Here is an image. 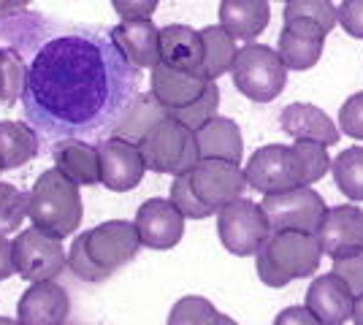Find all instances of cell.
Returning <instances> with one entry per match:
<instances>
[{
    "instance_id": "obj_1",
    "label": "cell",
    "mask_w": 363,
    "mask_h": 325,
    "mask_svg": "<svg viewBox=\"0 0 363 325\" xmlns=\"http://www.w3.org/2000/svg\"><path fill=\"white\" fill-rule=\"evenodd\" d=\"M25 60V114L49 139L101 133L138 95V68L125 60L108 30L46 25Z\"/></svg>"
},
{
    "instance_id": "obj_2",
    "label": "cell",
    "mask_w": 363,
    "mask_h": 325,
    "mask_svg": "<svg viewBox=\"0 0 363 325\" xmlns=\"http://www.w3.org/2000/svg\"><path fill=\"white\" fill-rule=\"evenodd\" d=\"M141 236L136 222L128 219H106L90 231L74 236L68 249V268L82 282H106L114 271H120L138 255Z\"/></svg>"
},
{
    "instance_id": "obj_3",
    "label": "cell",
    "mask_w": 363,
    "mask_h": 325,
    "mask_svg": "<svg viewBox=\"0 0 363 325\" xmlns=\"http://www.w3.org/2000/svg\"><path fill=\"white\" fill-rule=\"evenodd\" d=\"M323 261L318 233L274 231L257 249L255 271L266 287H285L296 279L312 277Z\"/></svg>"
},
{
    "instance_id": "obj_4",
    "label": "cell",
    "mask_w": 363,
    "mask_h": 325,
    "mask_svg": "<svg viewBox=\"0 0 363 325\" xmlns=\"http://www.w3.org/2000/svg\"><path fill=\"white\" fill-rule=\"evenodd\" d=\"M28 217L35 228L57 239L74 236L84 217L79 185L71 182L62 171L46 169L28 193Z\"/></svg>"
},
{
    "instance_id": "obj_5",
    "label": "cell",
    "mask_w": 363,
    "mask_h": 325,
    "mask_svg": "<svg viewBox=\"0 0 363 325\" xmlns=\"http://www.w3.org/2000/svg\"><path fill=\"white\" fill-rule=\"evenodd\" d=\"M138 147L147 160V171H155V173L182 176V173H190L201 163L196 130L182 125L174 114H168L166 120L155 125Z\"/></svg>"
},
{
    "instance_id": "obj_6",
    "label": "cell",
    "mask_w": 363,
    "mask_h": 325,
    "mask_svg": "<svg viewBox=\"0 0 363 325\" xmlns=\"http://www.w3.org/2000/svg\"><path fill=\"white\" fill-rule=\"evenodd\" d=\"M230 76L236 90L252 103H272L288 84V65L266 44H244L233 60Z\"/></svg>"
},
{
    "instance_id": "obj_7",
    "label": "cell",
    "mask_w": 363,
    "mask_h": 325,
    "mask_svg": "<svg viewBox=\"0 0 363 325\" xmlns=\"http://www.w3.org/2000/svg\"><path fill=\"white\" fill-rule=\"evenodd\" d=\"M217 233L230 255L250 258L266 244V239L272 236V225L260 203L239 198L217 212Z\"/></svg>"
},
{
    "instance_id": "obj_8",
    "label": "cell",
    "mask_w": 363,
    "mask_h": 325,
    "mask_svg": "<svg viewBox=\"0 0 363 325\" xmlns=\"http://www.w3.org/2000/svg\"><path fill=\"white\" fill-rule=\"evenodd\" d=\"M14 266L16 274L28 285L57 279L68 268V249L62 247V239L41 228H25L14 239Z\"/></svg>"
},
{
    "instance_id": "obj_9",
    "label": "cell",
    "mask_w": 363,
    "mask_h": 325,
    "mask_svg": "<svg viewBox=\"0 0 363 325\" xmlns=\"http://www.w3.org/2000/svg\"><path fill=\"white\" fill-rule=\"evenodd\" d=\"M244 176H247V185L263 195L285 193L293 187H309L303 179L301 160L296 155L293 144L290 147L288 144H266V147L255 149L244 166Z\"/></svg>"
},
{
    "instance_id": "obj_10",
    "label": "cell",
    "mask_w": 363,
    "mask_h": 325,
    "mask_svg": "<svg viewBox=\"0 0 363 325\" xmlns=\"http://www.w3.org/2000/svg\"><path fill=\"white\" fill-rule=\"evenodd\" d=\"M263 212L274 231H309L318 233L323 217L328 212L325 198L315 187H293L285 193L263 195Z\"/></svg>"
},
{
    "instance_id": "obj_11",
    "label": "cell",
    "mask_w": 363,
    "mask_h": 325,
    "mask_svg": "<svg viewBox=\"0 0 363 325\" xmlns=\"http://www.w3.org/2000/svg\"><path fill=\"white\" fill-rule=\"evenodd\" d=\"M187 176L198 201L209 206L214 215L225 209L228 203L244 198V190L250 187L242 166L228 160H201Z\"/></svg>"
},
{
    "instance_id": "obj_12",
    "label": "cell",
    "mask_w": 363,
    "mask_h": 325,
    "mask_svg": "<svg viewBox=\"0 0 363 325\" xmlns=\"http://www.w3.org/2000/svg\"><path fill=\"white\" fill-rule=\"evenodd\" d=\"M101 152V185L111 193H130L147 173L141 147L120 136H108L98 144Z\"/></svg>"
},
{
    "instance_id": "obj_13",
    "label": "cell",
    "mask_w": 363,
    "mask_h": 325,
    "mask_svg": "<svg viewBox=\"0 0 363 325\" xmlns=\"http://www.w3.org/2000/svg\"><path fill=\"white\" fill-rule=\"evenodd\" d=\"M184 219L171 198H147L136 212V228L141 236V244L147 249L166 252L174 249L184 236Z\"/></svg>"
},
{
    "instance_id": "obj_14",
    "label": "cell",
    "mask_w": 363,
    "mask_h": 325,
    "mask_svg": "<svg viewBox=\"0 0 363 325\" xmlns=\"http://www.w3.org/2000/svg\"><path fill=\"white\" fill-rule=\"evenodd\" d=\"M318 239L323 255H328L331 261L355 255L363 249V209L352 203L342 206H328V212L323 217L318 228Z\"/></svg>"
},
{
    "instance_id": "obj_15",
    "label": "cell",
    "mask_w": 363,
    "mask_h": 325,
    "mask_svg": "<svg viewBox=\"0 0 363 325\" xmlns=\"http://www.w3.org/2000/svg\"><path fill=\"white\" fill-rule=\"evenodd\" d=\"M355 298L358 295L350 290V285L333 271L320 274L312 279L306 290V309L312 312L323 325H345L352 320L355 312Z\"/></svg>"
},
{
    "instance_id": "obj_16",
    "label": "cell",
    "mask_w": 363,
    "mask_h": 325,
    "mask_svg": "<svg viewBox=\"0 0 363 325\" xmlns=\"http://www.w3.org/2000/svg\"><path fill=\"white\" fill-rule=\"evenodd\" d=\"M325 35L328 33L309 19L285 22L282 33H279V41H277V52H279L282 62L288 65V71L315 68L323 57V49H325Z\"/></svg>"
},
{
    "instance_id": "obj_17",
    "label": "cell",
    "mask_w": 363,
    "mask_h": 325,
    "mask_svg": "<svg viewBox=\"0 0 363 325\" xmlns=\"http://www.w3.org/2000/svg\"><path fill=\"white\" fill-rule=\"evenodd\" d=\"M71 298L55 279L33 282L16 304V320L22 325H65Z\"/></svg>"
},
{
    "instance_id": "obj_18",
    "label": "cell",
    "mask_w": 363,
    "mask_h": 325,
    "mask_svg": "<svg viewBox=\"0 0 363 325\" xmlns=\"http://www.w3.org/2000/svg\"><path fill=\"white\" fill-rule=\"evenodd\" d=\"M160 62L184 74L206 76V49H203L201 30L190 25L160 28Z\"/></svg>"
},
{
    "instance_id": "obj_19",
    "label": "cell",
    "mask_w": 363,
    "mask_h": 325,
    "mask_svg": "<svg viewBox=\"0 0 363 325\" xmlns=\"http://www.w3.org/2000/svg\"><path fill=\"white\" fill-rule=\"evenodd\" d=\"M108 33L133 68L152 71L160 62V30L155 28L152 19H122Z\"/></svg>"
},
{
    "instance_id": "obj_20",
    "label": "cell",
    "mask_w": 363,
    "mask_h": 325,
    "mask_svg": "<svg viewBox=\"0 0 363 325\" xmlns=\"http://www.w3.org/2000/svg\"><path fill=\"white\" fill-rule=\"evenodd\" d=\"M209 84H212V79L198 76V74H184L177 68H168L166 62H157L152 68L150 93L174 114V111H182L190 103H196L198 98L209 90Z\"/></svg>"
},
{
    "instance_id": "obj_21",
    "label": "cell",
    "mask_w": 363,
    "mask_h": 325,
    "mask_svg": "<svg viewBox=\"0 0 363 325\" xmlns=\"http://www.w3.org/2000/svg\"><path fill=\"white\" fill-rule=\"evenodd\" d=\"M279 127L293 141H318L323 147L339 144V125L312 103H290L279 114Z\"/></svg>"
},
{
    "instance_id": "obj_22",
    "label": "cell",
    "mask_w": 363,
    "mask_h": 325,
    "mask_svg": "<svg viewBox=\"0 0 363 325\" xmlns=\"http://www.w3.org/2000/svg\"><path fill=\"white\" fill-rule=\"evenodd\" d=\"M52 160H55V169L62 171L79 187L101 185V152L95 144L79 139L57 141L52 147Z\"/></svg>"
},
{
    "instance_id": "obj_23",
    "label": "cell",
    "mask_w": 363,
    "mask_h": 325,
    "mask_svg": "<svg viewBox=\"0 0 363 325\" xmlns=\"http://www.w3.org/2000/svg\"><path fill=\"white\" fill-rule=\"evenodd\" d=\"M272 8L269 0H223L220 3V25L236 41L255 44V38L269 28Z\"/></svg>"
},
{
    "instance_id": "obj_24",
    "label": "cell",
    "mask_w": 363,
    "mask_h": 325,
    "mask_svg": "<svg viewBox=\"0 0 363 325\" xmlns=\"http://www.w3.org/2000/svg\"><path fill=\"white\" fill-rule=\"evenodd\" d=\"M198 152L201 160H228V163H242L244 157V139L242 127L230 117H214L196 130Z\"/></svg>"
},
{
    "instance_id": "obj_25",
    "label": "cell",
    "mask_w": 363,
    "mask_h": 325,
    "mask_svg": "<svg viewBox=\"0 0 363 325\" xmlns=\"http://www.w3.org/2000/svg\"><path fill=\"white\" fill-rule=\"evenodd\" d=\"M168 114H171V111H168L152 93H138L136 98L130 101V106L117 117V122L111 125V136H120V139H128V141H133V144H141V139H144L160 120H166Z\"/></svg>"
},
{
    "instance_id": "obj_26",
    "label": "cell",
    "mask_w": 363,
    "mask_h": 325,
    "mask_svg": "<svg viewBox=\"0 0 363 325\" xmlns=\"http://www.w3.org/2000/svg\"><path fill=\"white\" fill-rule=\"evenodd\" d=\"M38 155V133L30 122L3 120L0 122V166L3 171L22 169Z\"/></svg>"
},
{
    "instance_id": "obj_27",
    "label": "cell",
    "mask_w": 363,
    "mask_h": 325,
    "mask_svg": "<svg viewBox=\"0 0 363 325\" xmlns=\"http://www.w3.org/2000/svg\"><path fill=\"white\" fill-rule=\"evenodd\" d=\"M201 35H203V49H206V79L217 81L233 68V60L239 55L236 38L223 25H209L201 30Z\"/></svg>"
},
{
    "instance_id": "obj_28",
    "label": "cell",
    "mask_w": 363,
    "mask_h": 325,
    "mask_svg": "<svg viewBox=\"0 0 363 325\" xmlns=\"http://www.w3.org/2000/svg\"><path fill=\"white\" fill-rule=\"evenodd\" d=\"M28 60L16 49L0 47V103L14 106L19 98H25L28 90Z\"/></svg>"
},
{
    "instance_id": "obj_29",
    "label": "cell",
    "mask_w": 363,
    "mask_h": 325,
    "mask_svg": "<svg viewBox=\"0 0 363 325\" xmlns=\"http://www.w3.org/2000/svg\"><path fill=\"white\" fill-rule=\"evenodd\" d=\"M331 173L336 187L350 201H363V147H347L333 157Z\"/></svg>"
},
{
    "instance_id": "obj_30",
    "label": "cell",
    "mask_w": 363,
    "mask_h": 325,
    "mask_svg": "<svg viewBox=\"0 0 363 325\" xmlns=\"http://www.w3.org/2000/svg\"><path fill=\"white\" fill-rule=\"evenodd\" d=\"M220 314L209 298L203 295H184L168 312V325H217Z\"/></svg>"
},
{
    "instance_id": "obj_31",
    "label": "cell",
    "mask_w": 363,
    "mask_h": 325,
    "mask_svg": "<svg viewBox=\"0 0 363 325\" xmlns=\"http://www.w3.org/2000/svg\"><path fill=\"white\" fill-rule=\"evenodd\" d=\"M285 22L293 19H309L320 25L325 33H331L339 25V8L333 6L331 0H288L285 3V11H282Z\"/></svg>"
},
{
    "instance_id": "obj_32",
    "label": "cell",
    "mask_w": 363,
    "mask_h": 325,
    "mask_svg": "<svg viewBox=\"0 0 363 325\" xmlns=\"http://www.w3.org/2000/svg\"><path fill=\"white\" fill-rule=\"evenodd\" d=\"M25 217H28V193H22L9 182H0V236L19 231Z\"/></svg>"
},
{
    "instance_id": "obj_33",
    "label": "cell",
    "mask_w": 363,
    "mask_h": 325,
    "mask_svg": "<svg viewBox=\"0 0 363 325\" xmlns=\"http://www.w3.org/2000/svg\"><path fill=\"white\" fill-rule=\"evenodd\" d=\"M293 149L301 160L303 179L306 185L312 187L315 182H320L328 171H331V155H328V147H323L318 141H293Z\"/></svg>"
},
{
    "instance_id": "obj_34",
    "label": "cell",
    "mask_w": 363,
    "mask_h": 325,
    "mask_svg": "<svg viewBox=\"0 0 363 325\" xmlns=\"http://www.w3.org/2000/svg\"><path fill=\"white\" fill-rule=\"evenodd\" d=\"M217 108H220V87H217V81H212L209 90L201 95L196 103H190V106L182 108V111H174V117L182 125H187L190 130H201L209 120L217 117Z\"/></svg>"
},
{
    "instance_id": "obj_35",
    "label": "cell",
    "mask_w": 363,
    "mask_h": 325,
    "mask_svg": "<svg viewBox=\"0 0 363 325\" xmlns=\"http://www.w3.org/2000/svg\"><path fill=\"white\" fill-rule=\"evenodd\" d=\"M168 198L174 201V206H177L187 219H206V217L214 215L209 206H203V203L198 201V195L193 193V187H190V176H187V173L174 176V185H171V195H168Z\"/></svg>"
},
{
    "instance_id": "obj_36",
    "label": "cell",
    "mask_w": 363,
    "mask_h": 325,
    "mask_svg": "<svg viewBox=\"0 0 363 325\" xmlns=\"http://www.w3.org/2000/svg\"><path fill=\"white\" fill-rule=\"evenodd\" d=\"M339 130L355 141H363V93L350 95L339 108Z\"/></svg>"
},
{
    "instance_id": "obj_37",
    "label": "cell",
    "mask_w": 363,
    "mask_h": 325,
    "mask_svg": "<svg viewBox=\"0 0 363 325\" xmlns=\"http://www.w3.org/2000/svg\"><path fill=\"white\" fill-rule=\"evenodd\" d=\"M336 277H342L350 285V290L355 295H363V249L355 255H345L336 258L331 268Z\"/></svg>"
},
{
    "instance_id": "obj_38",
    "label": "cell",
    "mask_w": 363,
    "mask_h": 325,
    "mask_svg": "<svg viewBox=\"0 0 363 325\" xmlns=\"http://www.w3.org/2000/svg\"><path fill=\"white\" fill-rule=\"evenodd\" d=\"M339 25L342 30L363 41V0H342L339 6Z\"/></svg>"
},
{
    "instance_id": "obj_39",
    "label": "cell",
    "mask_w": 363,
    "mask_h": 325,
    "mask_svg": "<svg viewBox=\"0 0 363 325\" xmlns=\"http://www.w3.org/2000/svg\"><path fill=\"white\" fill-rule=\"evenodd\" d=\"M111 6L122 19H152L160 0H111Z\"/></svg>"
},
{
    "instance_id": "obj_40",
    "label": "cell",
    "mask_w": 363,
    "mask_h": 325,
    "mask_svg": "<svg viewBox=\"0 0 363 325\" xmlns=\"http://www.w3.org/2000/svg\"><path fill=\"white\" fill-rule=\"evenodd\" d=\"M274 325H323L306 307H285L274 317Z\"/></svg>"
},
{
    "instance_id": "obj_41",
    "label": "cell",
    "mask_w": 363,
    "mask_h": 325,
    "mask_svg": "<svg viewBox=\"0 0 363 325\" xmlns=\"http://www.w3.org/2000/svg\"><path fill=\"white\" fill-rule=\"evenodd\" d=\"M14 241H9V236H0V282L14 277Z\"/></svg>"
},
{
    "instance_id": "obj_42",
    "label": "cell",
    "mask_w": 363,
    "mask_h": 325,
    "mask_svg": "<svg viewBox=\"0 0 363 325\" xmlns=\"http://www.w3.org/2000/svg\"><path fill=\"white\" fill-rule=\"evenodd\" d=\"M30 3L33 0H0V16L19 14V11H25Z\"/></svg>"
},
{
    "instance_id": "obj_43",
    "label": "cell",
    "mask_w": 363,
    "mask_h": 325,
    "mask_svg": "<svg viewBox=\"0 0 363 325\" xmlns=\"http://www.w3.org/2000/svg\"><path fill=\"white\" fill-rule=\"evenodd\" d=\"M352 323L363 325V295L355 298V312H352Z\"/></svg>"
},
{
    "instance_id": "obj_44",
    "label": "cell",
    "mask_w": 363,
    "mask_h": 325,
    "mask_svg": "<svg viewBox=\"0 0 363 325\" xmlns=\"http://www.w3.org/2000/svg\"><path fill=\"white\" fill-rule=\"evenodd\" d=\"M217 325H239V323H236L233 317H228V314H220V323Z\"/></svg>"
},
{
    "instance_id": "obj_45",
    "label": "cell",
    "mask_w": 363,
    "mask_h": 325,
    "mask_svg": "<svg viewBox=\"0 0 363 325\" xmlns=\"http://www.w3.org/2000/svg\"><path fill=\"white\" fill-rule=\"evenodd\" d=\"M0 325H22L19 320H11V317H0Z\"/></svg>"
},
{
    "instance_id": "obj_46",
    "label": "cell",
    "mask_w": 363,
    "mask_h": 325,
    "mask_svg": "<svg viewBox=\"0 0 363 325\" xmlns=\"http://www.w3.org/2000/svg\"><path fill=\"white\" fill-rule=\"evenodd\" d=\"M269 3H272V0H269ZM282 3H288V0H282Z\"/></svg>"
},
{
    "instance_id": "obj_47",
    "label": "cell",
    "mask_w": 363,
    "mask_h": 325,
    "mask_svg": "<svg viewBox=\"0 0 363 325\" xmlns=\"http://www.w3.org/2000/svg\"><path fill=\"white\" fill-rule=\"evenodd\" d=\"M65 325H74V323H65Z\"/></svg>"
},
{
    "instance_id": "obj_48",
    "label": "cell",
    "mask_w": 363,
    "mask_h": 325,
    "mask_svg": "<svg viewBox=\"0 0 363 325\" xmlns=\"http://www.w3.org/2000/svg\"><path fill=\"white\" fill-rule=\"evenodd\" d=\"M0 171H3V166H0Z\"/></svg>"
}]
</instances>
